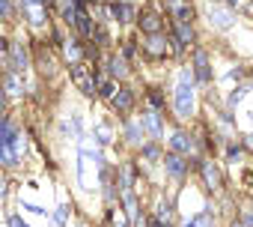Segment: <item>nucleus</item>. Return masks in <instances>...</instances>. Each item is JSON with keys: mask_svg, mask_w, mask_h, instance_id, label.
<instances>
[{"mask_svg": "<svg viewBox=\"0 0 253 227\" xmlns=\"http://www.w3.org/2000/svg\"><path fill=\"white\" fill-rule=\"evenodd\" d=\"M194 69L185 66L182 75H179V84H176V96H173V108H176V117L179 120H188L194 114Z\"/></svg>", "mask_w": 253, "mask_h": 227, "instance_id": "obj_1", "label": "nucleus"}, {"mask_svg": "<svg viewBox=\"0 0 253 227\" xmlns=\"http://www.w3.org/2000/svg\"><path fill=\"white\" fill-rule=\"evenodd\" d=\"M6 69H12V72H27V66H30V54H27V45L24 42H9V51H6Z\"/></svg>", "mask_w": 253, "mask_h": 227, "instance_id": "obj_2", "label": "nucleus"}, {"mask_svg": "<svg viewBox=\"0 0 253 227\" xmlns=\"http://www.w3.org/2000/svg\"><path fill=\"white\" fill-rule=\"evenodd\" d=\"M140 126H143V132H146L149 138H155V141H161V138H164V126H161V111L149 108V111L143 114Z\"/></svg>", "mask_w": 253, "mask_h": 227, "instance_id": "obj_3", "label": "nucleus"}, {"mask_svg": "<svg viewBox=\"0 0 253 227\" xmlns=\"http://www.w3.org/2000/svg\"><path fill=\"white\" fill-rule=\"evenodd\" d=\"M194 39H197V36H194L191 21H176V24H173V48H176V51L194 45Z\"/></svg>", "mask_w": 253, "mask_h": 227, "instance_id": "obj_4", "label": "nucleus"}, {"mask_svg": "<svg viewBox=\"0 0 253 227\" xmlns=\"http://www.w3.org/2000/svg\"><path fill=\"white\" fill-rule=\"evenodd\" d=\"M164 170H167V176H173V179H185L191 168H188L185 156H179V153H167V156H164Z\"/></svg>", "mask_w": 253, "mask_h": 227, "instance_id": "obj_5", "label": "nucleus"}, {"mask_svg": "<svg viewBox=\"0 0 253 227\" xmlns=\"http://www.w3.org/2000/svg\"><path fill=\"white\" fill-rule=\"evenodd\" d=\"M197 170L203 173L209 191H217V188H220V170H217V165H214L211 159H200V168H197Z\"/></svg>", "mask_w": 253, "mask_h": 227, "instance_id": "obj_6", "label": "nucleus"}, {"mask_svg": "<svg viewBox=\"0 0 253 227\" xmlns=\"http://www.w3.org/2000/svg\"><path fill=\"white\" fill-rule=\"evenodd\" d=\"M0 87L6 90V96H24V75L6 69V75L0 78Z\"/></svg>", "mask_w": 253, "mask_h": 227, "instance_id": "obj_7", "label": "nucleus"}, {"mask_svg": "<svg viewBox=\"0 0 253 227\" xmlns=\"http://www.w3.org/2000/svg\"><path fill=\"white\" fill-rule=\"evenodd\" d=\"M194 78L197 81H211V69H209V54L203 51V48H197L194 51Z\"/></svg>", "mask_w": 253, "mask_h": 227, "instance_id": "obj_8", "label": "nucleus"}, {"mask_svg": "<svg viewBox=\"0 0 253 227\" xmlns=\"http://www.w3.org/2000/svg\"><path fill=\"white\" fill-rule=\"evenodd\" d=\"M110 105H113L119 114H128V111H131V105H134V93H131L128 87H119V90L110 96Z\"/></svg>", "mask_w": 253, "mask_h": 227, "instance_id": "obj_9", "label": "nucleus"}, {"mask_svg": "<svg viewBox=\"0 0 253 227\" xmlns=\"http://www.w3.org/2000/svg\"><path fill=\"white\" fill-rule=\"evenodd\" d=\"M191 150H194V135H188V132H176V135L170 138V153L191 156Z\"/></svg>", "mask_w": 253, "mask_h": 227, "instance_id": "obj_10", "label": "nucleus"}, {"mask_svg": "<svg viewBox=\"0 0 253 227\" xmlns=\"http://www.w3.org/2000/svg\"><path fill=\"white\" fill-rule=\"evenodd\" d=\"M107 75L116 81V78H125L128 75V60L125 57H119V54H110L107 57Z\"/></svg>", "mask_w": 253, "mask_h": 227, "instance_id": "obj_11", "label": "nucleus"}, {"mask_svg": "<svg viewBox=\"0 0 253 227\" xmlns=\"http://www.w3.org/2000/svg\"><path fill=\"white\" fill-rule=\"evenodd\" d=\"M167 6L173 12L176 21H194V6L191 3H182V0H167Z\"/></svg>", "mask_w": 253, "mask_h": 227, "instance_id": "obj_12", "label": "nucleus"}, {"mask_svg": "<svg viewBox=\"0 0 253 227\" xmlns=\"http://www.w3.org/2000/svg\"><path fill=\"white\" fill-rule=\"evenodd\" d=\"M143 48H146L152 57H164V54H167V36H161V33H152V36L143 42Z\"/></svg>", "mask_w": 253, "mask_h": 227, "instance_id": "obj_13", "label": "nucleus"}, {"mask_svg": "<svg viewBox=\"0 0 253 227\" xmlns=\"http://www.w3.org/2000/svg\"><path fill=\"white\" fill-rule=\"evenodd\" d=\"M72 81H75L86 96H95V84H92V81H89V75L81 69V63H78V66H72Z\"/></svg>", "mask_w": 253, "mask_h": 227, "instance_id": "obj_14", "label": "nucleus"}, {"mask_svg": "<svg viewBox=\"0 0 253 227\" xmlns=\"http://www.w3.org/2000/svg\"><path fill=\"white\" fill-rule=\"evenodd\" d=\"M125 141H128L131 147H143V141H146L143 126L140 123H128V126H125Z\"/></svg>", "mask_w": 253, "mask_h": 227, "instance_id": "obj_15", "label": "nucleus"}, {"mask_svg": "<svg viewBox=\"0 0 253 227\" xmlns=\"http://www.w3.org/2000/svg\"><path fill=\"white\" fill-rule=\"evenodd\" d=\"M140 30L149 33V36H152V33H161V21H158V15H143V18H140Z\"/></svg>", "mask_w": 253, "mask_h": 227, "instance_id": "obj_16", "label": "nucleus"}, {"mask_svg": "<svg viewBox=\"0 0 253 227\" xmlns=\"http://www.w3.org/2000/svg\"><path fill=\"white\" fill-rule=\"evenodd\" d=\"M211 24H217V27H229V24H232V12H229V9H220V12L211 9Z\"/></svg>", "mask_w": 253, "mask_h": 227, "instance_id": "obj_17", "label": "nucleus"}, {"mask_svg": "<svg viewBox=\"0 0 253 227\" xmlns=\"http://www.w3.org/2000/svg\"><path fill=\"white\" fill-rule=\"evenodd\" d=\"M15 3H12V0H0V18H3V21H15Z\"/></svg>", "mask_w": 253, "mask_h": 227, "instance_id": "obj_18", "label": "nucleus"}, {"mask_svg": "<svg viewBox=\"0 0 253 227\" xmlns=\"http://www.w3.org/2000/svg\"><path fill=\"white\" fill-rule=\"evenodd\" d=\"M116 90H119V87H116V81H113V78H107V81H101V87H98V96H101V99H110Z\"/></svg>", "mask_w": 253, "mask_h": 227, "instance_id": "obj_19", "label": "nucleus"}, {"mask_svg": "<svg viewBox=\"0 0 253 227\" xmlns=\"http://www.w3.org/2000/svg\"><path fill=\"white\" fill-rule=\"evenodd\" d=\"M149 102H152V108H155V111H161V108H164V96H161L158 90H149Z\"/></svg>", "mask_w": 253, "mask_h": 227, "instance_id": "obj_20", "label": "nucleus"}, {"mask_svg": "<svg viewBox=\"0 0 253 227\" xmlns=\"http://www.w3.org/2000/svg\"><path fill=\"white\" fill-rule=\"evenodd\" d=\"M244 96H247V87H235V93L229 96V105H238V102H241Z\"/></svg>", "mask_w": 253, "mask_h": 227, "instance_id": "obj_21", "label": "nucleus"}, {"mask_svg": "<svg viewBox=\"0 0 253 227\" xmlns=\"http://www.w3.org/2000/svg\"><path fill=\"white\" fill-rule=\"evenodd\" d=\"M6 224H9V227H30V224H24V218H21V215H15V212L6 218Z\"/></svg>", "mask_w": 253, "mask_h": 227, "instance_id": "obj_22", "label": "nucleus"}, {"mask_svg": "<svg viewBox=\"0 0 253 227\" xmlns=\"http://www.w3.org/2000/svg\"><path fill=\"white\" fill-rule=\"evenodd\" d=\"M9 36H3V33H0V57H6V51H9Z\"/></svg>", "mask_w": 253, "mask_h": 227, "instance_id": "obj_23", "label": "nucleus"}, {"mask_svg": "<svg viewBox=\"0 0 253 227\" xmlns=\"http://www.w3.org/2000/svg\"><path fill=\"white\" fill-rule=\"evenodd\" d=\"M54 218H57V224H63V221H66V206H60V209L54 212Z\"/></svg>", "mask_w": 253, "mask_h": 227, "instance_id": "obj_24", "label": "nucleus"}, {"mask_svg": "<svg viewBox=\"0 0 253 227\" xmlns=\"http://www.w3.org/2000/svg\"><path fill=\"white\" fill-rule=\"evenodd\" d=\"M3 105H6V90L0 87V111H3Z\"/></svg>", "mask_w": 253, "mask_h": 227, "instance_id": "obj_25", "label": "nucleus"}]
</instances>
